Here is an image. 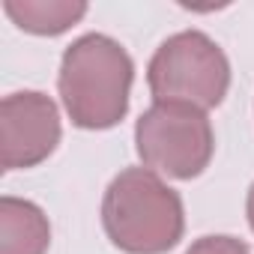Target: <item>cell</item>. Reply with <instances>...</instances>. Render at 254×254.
Returning a JSON list of instances; mask_svg holds the SVG:
<instances>
[{
	"label": "cell",
	"instance_id": "6da1fadb",
	"mask_svg": "<svg viewBox=\"0 0 254 254\" xmlns=\"http://www.w3.org/2000/svg\"><path fill=\"white\" fill-rule=\"evenodd\" d=\"M135 63L117 39L105 33L78 36L60 57L57 90L78 129L102 132L129 114Z\"/></svg>",
	"mask_w": 254,
	"mask_h": 254
},
{
	"label": "cell",
	"instance_id": "7a4b0ae2",
	"mask_svg": "<svg viewBox=\"0 0 254 254\" xmlns=\"http://www.w3.org/2000/svg\"><path fill=\"white\" fill-rule=\"evenodd\" d=\"M102 227L126 254H168L186 233L183 197L156 171L126 168L105 189Z\"/></svg>",
	"mask_w": 254,
	"mask_h": 254
},
{
	"label": "cell",
	"instance_id": "3957f363",
	"mask_svg": "<svg viewBox=\"0 0 254 254\" xmlns=\"http://www.w3.org/2000/svg\"><path fill=\"white\" fill-rule=\"evenodd\" d=\"M147 84L156 102H186L209 111L230 90V60L203 30H183L156 48L147 66Z\"/></svg>",
	"mask_w": 254,
	"mask_h": 254
},
{
	"label": "cell",
	"instance_id": "277c9868",
	"mask_svg": "<svg viewBox=\"0 0 254 254\" xmlns=\"http://www.w3.org/2000/svg\"><path fill=\"white\" fill-rule=\"evenodd\" d=\"M135 150L144 168L168 180L200 177L215 153L206 111L186 102H153L135 123Z\"/></svg>",
	"mask_w": 254,
	"mask_h": 254
},
{
	"label": "cell",
	"instance_id": "5b68a950",
	"mask_svg": "<svg viewBox=\"0 0 254 254\" xmlns=\"http://www.w3.org/2000/svg\"><path fill=\"white\" fill-rule=\"evenodd\" d=\"M60 111L39 90L9 93L0 102V168L27 171L42 165L60 144Z\"/></svg>",
	"mask_w": 254,
	"mask_h": 254
},
{
	"label": "cell",
	"instance_id": "8992f818",
	"mask_svg": "<svg viewBox=\"0 0 254 254\" xmlns=\"http://www.w3.org/2000/svg\"><path fill=\"white\" fill-rule=\"evenodd\" d=\"M51 224L33 203L12 194L0 197V254H48Z\"/></svg>",
	"mask_w": 254,
	"mask_h": 254
},
{
	"label": "cell",
	"instance_id": "52a82bcc",
	"mask_svg": "<svg viewBox=\"0 0 254 254\" xmlns=\"http://www.w3.org/2000/svg\"><path fill=\"white\" fill-rule=\"evenodd\" d=\"M6 15L33 36H60L87 15V3H63V0H6Z\"/></svg>",
	"mask_w": 254,
	"mask_h": 254
},
{
	"label": "cell",
	"instance_id": "ba28073f",
	"mask_svg": "<svg viewBox=\"0 0 254 254\" xmlns=\"http://www.w3.org/2000/svg\"><path fill=\"white\" fill-rule=\"evenodd\" d=\"M186 254H251V248L227 233H212V236H200L189 245Z\"/></svg>",
	"mask_w": 254,
	"mask_h": 254
},
{
	"label": "cell",
	"instance_id": "9c48e42d",
	"mask_svg": "<svg viewBox=\"0 0 254 254\" xmlns=\"http://www.w3.org/2000/svg\"><path fill=\"white\" fill-rule=\"evenodd\" d=\"M245 215H248V224H251V230H254V183H251L248 197H245Z\"/></svg>",
	"mask_w": 254,
	"mask_h": 254
}]
</instances>
